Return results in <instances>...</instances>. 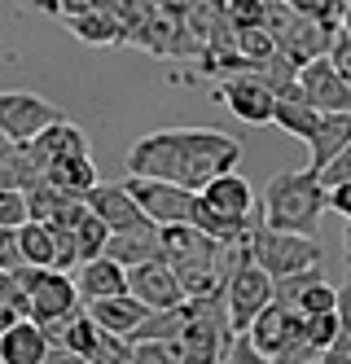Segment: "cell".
Instances as JSON below:
<instances>
[{
    "label": "cell",
    "instance_id": "cell-1",
    "mask_svg": "<svg viewBox=\"0 0 351 364\" xmlns=\"http://www.w3.org/2000/svg\"><path fill=\"white\" fill-rule=\"evenodd\" d=\"M241 159V145L220 127H167L150 132L127 149V176L141 180H167L189 193H198L211 176L233 171Z\"/></svg>",
    "mask_w": 351,
    "mask_h": 364
},
{
    "label": "cell",
    "instance_id": "cell-2",
    "mask_svg": "<svg viewBox=\"0 0 351 364\" xmlns=\"http://www.w3.org/2000/svg\"><path fill=\"white\" fill-rule=\"evenodd\" d=\"M325 185L316 180V171H281L268 180L263 189V206H259V220L268 228H281V232H299V237H316L320 215H325Z\"/></svg>",
    "mask_w": 351,
    "mask_h": 364
},
{
    "label": "cell",
    "instance_id": "cell-3",
    "mask_svg": "<svg viewBox=\"0 0 351 364\" xmlns=\"http://www.w3.org/2000/svg\"><path fill=\"white\" fill-rule=\"evenodd\" d=\"M246 250H251V259L273 281L277 277H290V272H303V268H320V246H316V237H299V232L268 228L259 220V211L251 215V228H246Z\"/></svg>",
    "mask_w": 351,
    "mask_h": 364
},
{
    "label": "cell",
    "instance_id": "cell-4",
    "mask_svg": "<svg viewBox=\"0 0 351 364\" xmlns=\"http://www.w3.org/2000/svg\"><path fill=\"white\" fill-rule=\"evenodd\" d=\"M18 285L26 290V321H36L40 329L53 321H66L79 307L75 281L70 272H53V268H14Z\"/></svg>",
    "mask_w": 351,
    "mask_h": 364
},
{
    "label": "cell",
    "instance_id": "cell-5",
    "mask_svg": "<svg viewBox=\"0 0 351 364\" xmlns=\"http://www.w3.org/2000/svg\"><path fill=\"white\" fill-rule=\"evenodd\" d=\"M246 338L259 355H268L273 364H290V360H312L303 351V316L294 307L268 303L259 316L246 325Z\"/></svg>",
    "mask_w": 351,
    "mask_h": 364
},
{
    "label": "cell",
    "instance_id": "cell-6",
    "mask_svg": "<svg viewBox=\"0 0 351 364\" xmlns=\"http://www.w3.org/2000/svg\"><path fill=\"white\" fill-rule=\"evenodd\" d=\"M273 303V277H268L251 250L233 264L229 281H224V311H229V329L233 333H246V325L259 316V311Z\"/></svg>",
    "mask_w": 351,
    "mask_h": 364
},
{
    "label": "cell",
    "instance_id": "cell-7",
    "mask_svg": "<svg viewBox=\"0 0 351 364\" xmlns=\"http://www.w3.org/2000/svg\"><path fill=\"white\" fill-rule=\"evenodd\" d=\"M132 202L141 206V215L158 228H167V224H189V215H194V202L198 193H189L180 185H167V180H141V176H127L123 180Z\"/></svg>",
    "mask_w": 351,
    "mask_h": 364
},
{
    "label": "cell",
    "instance_id": "cell-8",
    "mask_svg": "<svg viewBox=\"0 0 351 364\" xmlns=\"http://www.w3.org/2000/svg\"><path fill=\"white\" fill-rule=\"evenodd\" d=\"M62 114V106H53V101L36 97V92H0V136L9 145H22L40 136L44 127H53Z\"/></svg>",
    "mask_w": 351,
    "mask_h": 364
},
{
    "label": "cell",
    "instance_id": "cell-9",
    "mask_svg": "<svg viewBox=\"0 0 351 364\" xmlns=\"http://www.w3.org/2000/svg\"><path fill=\"white\" fill-rule=\"evenodd\" d=\"M215 97L224 101V106L241 119V123H273V106H277V97L273 88H268L259 75L251 70H237V75H224L220 88H215Z\"/></svg>",
    "mask_w": 351,
    "mask_h": 364
},
{
    "label": "cell",
    "instance_id": "cell-10",
    "mask_svg": "<svg viewBox=\"0 0 351 364\" xmlns=\"http://www.w3.org/2000/svg\"><path fill=\"white\" fill-rule=\"evenodd\" d=\"M127 294L137 299L145 311H167L176 303H184V290L176 272L163 264V259H150V264H132L127 268Z\"/></svg>",
    "mask_w": 351,
    "mask_h": 364
},
{
    "label": "cell",
    "instance_id": "cell-11",
    "mask_svg": "<svg viewBox=\"0 0 351 364\" xmlns=\"http://www.w3.org/2000/svg\"><path fill=\"white\" fill-rule=\"evenodd\" d=\"M299 97L312 110L334 114V110H351V84L338 80V70L325 58H312L299 66Z\"/></svg>",
    "mask_w": 351,
    "mask_h": 364
},
{
    "label": "cell",
    "instance_id": "cell-12",
    "mask_svg": "<svg viewBox=\"0 0 351 364\" xmlns=\"http://www.w3.org/2000/svg\"><path fill=\"white\" fill-rule=\"evenodd\" d=\"M198 202L206 206V211L224 215V220H251V211H255V189H251L246 176L220 171V176H211L206 185L198 189Z\"/></svg>",
    "mask_w": 351,
    "mask_h": 364
},
{
    "label": "cell",
    "instance_id": "cell-13",
    "mask_svg": "<svg viewBox=\"0 0 351 364\" xmlns=\"http://www.w3.org/2000/svg\"><path fill=\"white\" fill-rule=\"evenodd\" d=\"M105 259H115V264L132 268V264H150V259H158V224L150 220H137L127 228H115L110 237H105Z\"/></svg>",
    "mask_w": 351,
    "mask_h": 364
},
{
    "label": "cell",
    "instance_id": "cell-14",
    "mask_svg": "<svg viewBox=\"0 0 351 364\" xmlns=\"http://www.w3.org/2000/svg\"><path fill=\"white\" fill-rule=\"evenodd\" d=\"M84 206H88V211L105 224V228H127V224H137V220H145L141 215V206L137 202H132V193H127V185H101V180H97V185L84 193Z\"/></svg>",
    "mask_w": 351,
    "mask_h": 364
},
{
    "label": "cell",
    "instance_id": "cell-15",
    "mask_svg": "<svg viewBox=\"0 0 351 364\" xmlns=\"http://www.w3.org/2000/svg\"><path fill=\"white\" fill-rule=\"evenodd\" d=\"M127 290V268L115 264V259H88V264H79V277H75V294L79 303H93V299H110V294H123Z\"/></svg>",
    "mask_w": 351,
    "mask_h": 364
},
{
    "label": "cell",
    "instance_id": "cell-16",
    "mask_svg": "<svg viewBox=\"0 0 351 364\" xmlns=\"http://www.w3.org/2000/svg\"><path fill=\"white\" fill-rule=\"evenodd\" d=\"M84 311L93 316V325H97V329L115 333V338H127L132 329H137V325L145 321V307H141L137 299H132L127 290H123V294H110V299H93Z\"/></svg>",
    "mask_w": 351,
    "mask_h": 364
},
{
    "label": "cell",
    "instance_id": "cell-17",
    "mask_svg": "<svg viewBox=\"0 0 351 364\" xmlns=\"http://www.w3.org/2000/svg\"><path fill=\"white\" fill-rule=\"evenodd\" d=\"M44 329L36 321H14L9 329H0V364H44Z\"/></svg>",
    "mask_w": 351,
    "mask_h": 364
},
{
    "label": "cell",
    "instance_id": "cell-18",
    "mask_svg": "<svg viewBox=\"0 0 351 364\" xmlns=\"http://www.w3.org/2000/svg\"><path fill=\"white\" fill-rule=\"evenodd\" d=\"M351 145V110H334V114H320L316 123V132L308 136V149H312V163L308 171H320L338 149Z\"/></svg>",
    "mask_w": 351,
    "mask_h": 364
},
{
    "label": "cell",
    "instance_id": "cell-19",
    "mask_svg": "<svg viewBox=\"0 0 351 364\" xmlns=\"http://www.w3.org/2000/svg\"><path fill=\"white\" fill-rule=\"evenodd\" d=\"M44 180H48L58 193H66V198H84V193L97 185V167H93V159H88V149H84V154H62V159L48 163Z\"/></svg>",
    "mask_w": 351,
    "mask_h": 364
},
{
    "label": "cell",
    "instance_id": "cell-20",
    "mask_svg": "<svg viewBox=\"0 0 351 364\" xmlns=\"http://www.w3.org/2000/svg\"><path fill=\"white\" fill-rule=\"evenodd\" d=\"M18 255L22 268H53V228L40 220L18 224Z\"/></svg>",
    "mask_w": 351,
    "mask_h": 364
},
{
    "label": "cell",
    "instance_id": "cell-21",
    "mask_svg": "<svg viewBox=\"0 0 351 364\" xmlns=\"http://www.w3.org/2000/svg\"><path fill=\"white\" fill-rule=\"evenodd\" d=\"M273 123L281 127V132H290L294 141H308L316 132V123H320V110H312L308 101H294V97H277Z\"/></svg>",
    "mask_w": 351,
    "mask_h": 364
},
{
    "label": "cell",
    "instance_id": "cell-22",
    "mask_svg": "<svg viewBox=\"0 0 351 364\" xmlns=\"http://www.w3.org/2000/svg\"><path fill=\"white\" fill-rule=\"evenodd\" d=\"M66 22H70V36H79L84 44H123L119 22L105 14V9H88V14L66 18Z\"/></svg>",
    "mask_w": 351,
    "mask_h": 364
},
{
    "label": "cell",
    "instance_id": "cell-23",
    "mask_svg": "<svg viewBox=\"0 0 351 364\" xmlns=\"http://www.w3.org/2000/svg\"><path fill=\"white\" fill-rule=\"evenodd\" d=\"M342 333V325H338V311H320V316H303V351L316 360L320 351H325L334 338Z\"/></svg>",
    "mask_w": 351,
    "mask_h": 364
},
{
    "label": "cell",
    "instance_id": "cell-24",
    "mask_svg": "<svg viewBox=\"0 0 351 364\" xmlns=\"http://www.w3.org/2000/svg\"><path fill=\"white\" fill-rule=\"evenodd\" d=\"M75 232V246H79V264H88V259H97L101 250H105V237H110V228H105L93 211H84L79 215V224L70 228Z\"/></svg>",
    "mask_w": 351,
    "mask_h": 364
},
{
    "label": "cell",
    "instance_id": "cell-25",
    "mask_svg": "<svg viewBox=\"0 0 351 364\" xmlns=\"http://www.w3.org/2000/svg\"><path fill=\"white\" fill-rule=\"evenodd\" d=\"M334 303H338V290H334L325 277H316V281L303 285V294H299V303H294V311H299V316H320V311H334Z\"/></svg>",
    "mask_w": 351,
    "mask_h": 364
},
{
    "label": "cell",
    "instance_id": "cell-26",
    "mask_svg": "<svg viewBox=\"0 0 351 364\" xmlns=\"http://www.w3.org/2000/svg\"><path fill=\"white\" fill-rule=\"evenodd\" d=\"M127 364H176L180 347L176 343H127Z\"/></svg>",
    "mask_w": 351,
    "mask_h": 364
},
{
    "label": "cell",
    "instance_id": "cell-27",
    "mask_svg": "<svg viewBox=\"0 0 351 364\" xmlns=\"http://www.w3.org/2000/svg\"><path fill=\"white\" fill-rule=\"evenodd\" d=\"M325 62H330V66L338 70V80H347V84H351V31H347V27H338V31L330 36Z\"/></svg>",
    "mask_w": 351,
    "mask_h": 364
},
{
    "label": "cell",
    "instance_id": "cell-28",
    "mask_svg": "<svg viewBox=\"0 0 351 364\" xmlns=\"http://www.w3.org/2000/svg\"><path fill=\"white\" fill-rule=\"evenodd\" d=\"M18 224H26V198L22 189L0 185V228H18Z\"/></svg>",
    "mask_w": 351,
    "mask_h": 364
},
{
    "label": "cell",
    "instance_id": "cell-29",
    "mask_svg": "<svg viewBox=\"0 0 351 364\" xmlns=\"http://www.w3.org/2000/svg\"><path fill=\"white\" fill-rule=\"evenodd\" d=\"M220 364H273V360H268V355H259V351L251 347V338H246V333H233V343L224 347Z\"/></svg>",
    "mask_w": 351,
    "mask_h": 364
},
{
    "label": "cell",
    "instance_id": "cell-30",
    "mask_svg": "<svg viewBox=\"0 0 351 364\" xmlns=\"http://www.w3.org/2000/svg\"><path fill=\"white\" fill-rule=\"evenodd\" d=\"M316 180H320L325 189H334V185H342V180H351V145H347V149H338L334 159L316 171Z\"/></svg>",
    "mask_w": 351,
    "mask_h": 364
},
{
    "label": "cell",
    "instance_id": "cell-31",
    "mask_svg": "<svg viewBox=\"0 0 351 364\" xmlns=\"http://www.w3.org/2000/svg\"><path fill=\"white\" fill-rule=\"evenodd\" d=\"M325 206H330V211H338V215L351 224V180H342V185L325 189Z\"/></svg>",
    "mask_w": 351,
    "mask_h": 364
},
{
    "label": "cell",
    "instance_id": "cell-32",
    "mask_svg": "<svg viewBox=\"0 0 351 364\" xmlns=\"http://www.w3.org/2000/svg\"><path fill=\"white\" fill-rule=\"evenodd\" d=\"M316 364H351V338H347V333H338L334 343L316 355Z\"/></svg>",
    "mask_w": 351,
    "mask_h": 364
},
{
    "label": "cell",
    "instance_id": "cell-33",
    "mask_svg": "<svg viewBox=\"0 0 351 364\" xmlns=\"http://www.w3.org/2000/svg\"><path fill=\"white\" fill-rule=\"evenodd\" d=\"M44 364H88V355L66 351V347H48V351H44Z\"/></svg>",
    "mask_w": 351,
    "mask_h": 364
},
{
    "label": "cell",
    "instance_id": "cell-34",
    "mask_svg": "<svg viewBox=\"0 0 351 364\" xmlns=\"http://www.w3.org/2000/svg\"><path fill=\"white\" fill-rule=\"evenodd\" d=\"M97 9V0H58V14L62 18H79V14H88Z\"/></svg>",
    "mask_w": 351,
    "mask_h": 364
},
{
    "label": "cell",
    "instance_id": "cell-35",
    "mask_svg": "<svg viewBox=\"0 0 351 364\" xmlns=\"http://www.w3.org/2000/svg\"><path fill=\"white\" fill-rule=\"evenodd\" d=\"M176 364H215V360H206V355H189V351H180V360Z\"/></svg>",
    "mask_w": 351,
    "mask_h": 364
},
{
    "label": "cell",
    "instance_id": "cell-36",
    "mask_svg": "<svg viewBox=\"0 0 351 364\" xmlns=\"http://www.w3.org/2000/svg\"><path fill=\"white\" fill-rule=\"evenodd\" d=\"M31 9H44V14H58V0H31Z\"/></svg>",
    "mask_w": 351,
    "mask_h": 364
},
{
    "label": "cell",
    "instance_id": "cell-37",
    "mask_svg": "<svg viewBox=\"0 0 351 364\" xmlns=\"http://www.w3.org/2000/svg\"><path fill=\"white\" fill-rule=\"evenodd\" d=\"M342 246H347V268H351V224H347V237H342Z\"/></svg>",
    "mask_w": 351,
    "mask_h": 364
},
{
    "label": "cell",
    "instance_id": "cell-38",
    "mask_svg": "<svg viewBox=\"0 0 351 364\" xmlns=\"http://www.w3.org/2000/svg\"><path fill=\"white\" fill-rule=\"evenodd\" d=\"M290 364H316V360H290Z\"/></svg>",
    "mask_w": 351,
    "mask_h": 364
},
{
    "label": "cell",
    "instance_id": "cell-39",
    "mask_svg": "<svg viewBox=\"0 0 351 364\" xmlns=\"http://www.w3.org/2000/svg\"><path fill=\"white\" fill-rule=\"evenodd\" d=\"M347 281H351V277H347Z\"/></svg>",
    "mask_w": 351,
    "mask_h": 364
}]
</instances>
